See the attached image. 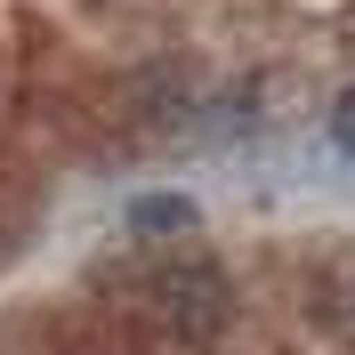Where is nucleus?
<instances>
[{"instance_id": "f257e3e1", "label": "nucleus", "mask_w": 355, "mask_h": 355, "mask_svg": "<svg viewBox=\"0 0 355 355\" xmlns=\"http://www.w3.org/2000/svg\"><path fill=\"white\" fill-rule=\"evenodd\" d=\"M162 315H170V331H194V339H210L226 323V307H234V299H226V275L218 266H170V275H162Z\"/></svg>"}, {"instance_id": "f03ea898", "label": "nucleus", "mask_w": 355, "mask_h": 355, "mask_svg": "<svg viewBox=\"0 0 355 355\" xmlns=\"http://www.w3.org/2000/svg\"><path fill=\"white\" fill-rule=\"evenodd\" d=\"M194 218H202V210H194L186 194H137V202H130V226L146 234V243H170V234H186Z\"/></svg>"}, {"instance_id": "7ed1b4c3", "label": "nucleus", "mask_w": 355, "mask_h": 355, "mask_svg": "<svg viewBox=\"0 0 355 355\" xmlns=\"http://www.w3.org/2000/svg\"><path fill=\"white\" fill-rule=\"evenodd\" d=\"M331 146H339V154H355V89L331 105Z\"/></svg>"}]
</instances>
